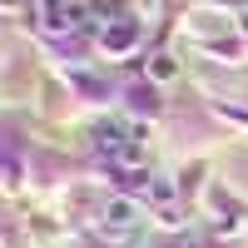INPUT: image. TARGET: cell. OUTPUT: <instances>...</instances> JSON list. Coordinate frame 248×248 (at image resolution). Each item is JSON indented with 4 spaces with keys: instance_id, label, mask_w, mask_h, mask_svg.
Wrapping results in <instances>:
<instances>
[{
    "instance_id": "cell-2",
    "label": "cell",
    "mask_w": 248,
    "mask_h": 248,
    "mask_svg": "<svg viewBox=\"0 0 248 248\" xmlns=\"http://www.w3.org/2000/svg\"><path fill=\"white\" fill-rule=\"evenodd\" d=\"M139 203L134 199H109L105 203V233H134L139 229Z\"/></svg>"
},
{
    "instance_id": "cell-3",
    "label": "cell",
    "mask_w": 248,
    "mask_h": 248,
    "mask_svg": "<svg viewBox=\"0 0 248 248\" xmlns=\"http://www.w3.org/2000/svg\"><path fill=\"white\" fill-rule=\"evenodd\" d=\"M134 40H139V30L129 25V20H114V25H105V35H99V45H105V50H129Z\"/></svg>"
},
{
    "instance_id": "cell-1",
    "label": "cell",
    "mask_w": 248,
    "mask_h": 248,
    "mask_svg": "<svg viewBox=\"0 0 248 248\" xmlns=\"http://www.w3.org/2000/svg\"><path fill=\"white\" fill-rule=\"evenodd\" d=\"M94 139H99V149H105L114 164H139L144 159V144L134 139V129H124V124H99Z\"/></svg>"
}]
</instances>
